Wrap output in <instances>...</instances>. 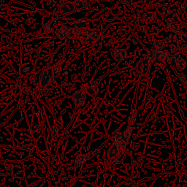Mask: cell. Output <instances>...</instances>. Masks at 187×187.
Returning <instances> with one entry per match:
<instances>
[{"instance_id":"obj_1","label":"cell","mask_w":187,"mask_h":187,"mask_svg":"<svg viewBox=\"0 0 187 187\" xmlns=\"http://www.w3.org/2000/svg\"><path fill=\"white\" fill-rule=\"evenodd\" d=\"M107 159L112 164H119L126 156V144L115 142L107 151Z\"/></svg>"},{"instance_id":"obj_2","label":"cell","mask_w":187,"mask_h":187,"mask_svg":"<svg viewBox=\"0 0 187 187\" xmlns=\"http://www.w3.org/2000/svg\"><path fill=\"white\" fill-rule=\"evenodd\" d=\"M156 62V59L153 56L151 53H147L144 55L143 58L140 59L137 63L135 66V70L141 76H146L149 75L150 70H151L152 63Z\"/></svg>"},{"instance_id":"obj_3","label":"cell","mask_w":187,"mask_h":187,"mask_svg":"<svg viewBox=\"0 0 187 187\" xmlns=\"http://www.w3.org/2000/svg\"><path fill=\"white\" fill-rule=\"evenodd\" d=\"M101 82V79H97L94 81L91 84L88 83H83L81 86V92L85 94H88V96L92 97H95L98 94V87Z\"/></svg>"},{"instance_id":"obj_4","label":"cell","mask_w":187,"mask_h":187,"mask_svg":"<svg viewBox=\"0 0 187 187\" xmlns=\"http://www.w3.org/2000/svg\"><path fill=\"white\" fill-rule=\"evenodd\" d=\"M76 9L77 7L75 4L66 1L61 4L59 8V12L64 15H70L75 13L76 11Z\"/></svg>"},{"instance_id":"obj_5","label":"cell","mask_w":187,"mask_h":187,"mask_svg":"<svg viewBox=\"0 0 187 187\" xmlns=\"http://www.w3.org/2000/svg\"><path fill=\"white\" fill-rule=\"evenodd\" d=\"M136 105H137V91L135 94L134 98H133L132 105H131V111L128 118V126H130V127H133L135 121H136V116H137Z\"/></svg>"},{"instance_id":"obj_6","label":"cell","mask_w":187,"mask_h":187,"mask_svg":"<svg viewBox=\"0 0 187 187\" xmlns=\"http://www.w3.org/2000/svg\"><path fill=\"white\" fill-rule=\"evenodd\" d=\"M73 100L75 106L82 107L86 101V94L80 90L77 91L73 95Z\"/></svg>"},{"instance_id":"obj_7","label":"cell","mask_w":187,"mask_h":187,"mask_svg":"<svg viewBox=\"0 0 187 187\" xmlns=\"http://www.w3.org/2000/svg\"><path fill=\"white\" fill-rule=\"evenodd\" d=\"M53 70L51 68H49L47 70H45L43 73H42V76L40 77V86L42 88L47 86L49 84L50 80L51 77H53Z\"/></svg>"},{"instance_id":"obj_8","label":"cell","mask_w":187,"mask_h":187,"mask_svg":"<svg viewBox=\"0 0 187 187\" xmlns=\"http://www.w3.org/2000/svg\"><path fill=\"white\" fill-rule=\"evenodd\" d=\"M111 55L115 60L121 62L127 56V52L125 49H113L111 51Z\"/></svg>"},{"instance_id":"obj_9","label":"cell","mask_w":187,"mask_h":187,"mask_svg":"<svg viewBox=\"0 0 187 187\" xmlns=\"http://www.w3.org/2000/svg\"><path fill=\"white\" fill-rule=\"evenodd\" d=\"M95 154V151L94 152H88L86 153H81L76 157V160L75 161V166L79 165V164H82V163L86 162V161L91 160Z\"/></svg>"},{"instance_id":"obj_10","label":"cell","mask_w":187,"mask_h":187,"mask_svg":"<svg viewBox=\"0 0 187 187\" xmlns=\"http://www.w3.org/2000/svg\"><path fill=\"white\" fill-rule=\"evenodd\" d=\"M90 20L87 18H82V19L74 20L70 23V25L74 27V28H78V29H82V28H86L89 24Z\"/></svg>"},{"instance_id":"obj_11","label":"cell","mask_w":187,"mask_h":187,"mask_svg":"<svg viewBox=\"0 0 187 187\" xmlns=\"http://www.w3.org/2000/svg\"><path fill=\"white\" fill-rule=\"evenodd\" d=\"M157 17L155 12H146L142 16V20L146 23H153L156 21Z\"/></svg>"},{"instance_id":"obj_12","label":"cell","mask_w":187,"mask_h":187,"mask_svg":"<svg viewBox=\"0 0 187 187\" xmlns=\"http://www.w3.org/2000/svg\"><path fill=\"white\" fill-rule=\"evenodd\" d=\"M153 56L156 59V61H164L167 59V57L168 56V52L165 51H156L153 50L151 52Z\"/></svg>"},{"instance_id":"obj_13","label":"cell","mask_w":187,"mask_h":187,"mask_svg":"<svg viewBox=\"0 0 187 187\" xmlns=\"http://www.w3.org/2000/svg\"><path fill=\"white\" fill-rule=\"evenodd\" d=\"M102 42V38L99 35H98L97 34H96L95 32H92L89 36L88 37V38L86 39V42L88 44H92V45H94V44L99 43V42Z\"/></svg>"},{"instance_id":"obj_14","label":"cell","mask_w":187,"mask_h":187,"mask_svg":"<svg viewBox=\"0 0 187 187\" xmlns=\"http://www.w3.org/2000/svg\"><path fill=\"white\" fill-rule=\"evenodd\" d=\"M167 27L170 31L174 34L177 33L179 30V23L176 21H175L173 18L167 20Z\"/></svg>"},{"instance_id":"obj_15","label":"cell","mask_w":187,"mask_h":187,"mask_svg":"<svg viewBox=\"0 0 187 187\" xmlns=\"http://www.w3.org/2000/svg\"><path fill=\"white\" fill-rule=\"evenodd\" d=\"M22 149L31 153H37L39 152V149L38 146L34 143H31V142H29V143L23 146Z\"/></svg>"},{"instance_id":"obj_16","label":"cell","mask_w":187,"mask_h":187,"mask_svg":"<svg viewBox=\"0 0 187 187\" xmlns=\"http://www.w3.org/2000/svg\"><path fill=\"white\" fill-rule=\"evenodd\" d=\"M132 131H133V127L128 126L127 129H126L125 131H124V132H121L122 136H123V138H124V140L126 144L128 143L129 138H130L131 135H132Z\"/></svg>"},{"instance_id":"obj_17","label":"cell","mask_w":187,"mask_h":187,"mask_svg":"<svg viewBox=\"0 0 187 187\" xmlns=\"http://www.w3.org/2000/svg\"><path fill=\"white\" fill-rule=\"evenodd\" d=\"M175 67H176L177 70H178V71H183L186 67V62L182 58L177 59Z\"/></svg>"},{"instance_id":"obj_18","label":"cell","mask_w":187,"mask_h":187,"mask_svg":"<svg viewBox=\"0 0 187 187\" xmlns=\"http://www.w3.org/2000/svg\"><path fill=\"white\" fill-rule=\"evenodd\" d=\"M157 13H160L162 16H165V15H167L170 12V7L168 5H162L161 6L157 7Z\"/></svg>"},{"instance_id":"obj_19","label":"cell","mask_w":187,"mask_h":187,"mask_svg":"<svg viewBox=\"0 0 187 187\" xmlns=\"http://www.w3.org/2000/svg\"><path fill=\"white\" fill-rule=\"evenodd\" d=\"M153 47L156 51H162L165 46V42L163 40H156L153 42Z\"/></svg>"},{"instance_id":"obj_20","label":"cell","mask_w":187,"mask_h":187,"mask_svg":"<svg viewBox=\"0 0 187 187\" xmlns=\"http://www.w3.org/2000/svg\"><path fill=\"white\" fill-rule=\"evenodd\" d=\"M142 40H143V42L148 45H153V42H154V38H153L152 35L150 34L149 33H146V34H144L143 38H142Z\"/></svg>"},{"instance_id":"obj_21","label":"cell","mask_w":187,"mask_h":187,"mask_svg":"<svg viewBox=\"0 0 187 187\" xmlns=\"http://www.w3.org/2000/svg\"><path fill=\"white\" fill-rule=\"evenodd\" d=\"M67 31H68V28L64 26L63 27L62 29H60L59 30L56 31V34L58 36L59 38L60 39H64V38H66L67 34Z\"/></svg>"},{"instance_id":"obj_22","label":"cell","mask_w":187,"mask_h":187,"mask_svg":"<svg viewBox=\"0 0 187 187\" xmlns=\"http://www.w3.org/2000/svg\"><path fill=\"white\" fill-rule=\"evenodd\" d=\"M89 3L90 0H75V2H74L76 7L80 9L86 7Z\"/></svg>"},{"instance_id":"obj_23","label":"cell","mask_w":187,"mask_h":187,"mask_svg":"<svg viewBox=\"0 0 187 187\" xmlns=\"http://www.w3.org/2000/svg\"><path fill=\"white\" fill-rule=\"evenodd\" d=\"M154 68L157 70H162L166 67L167 63L164 61H156L153 63Z\"/></svg>"},{"instance_id":"obj_24","label":"cell","mask_w":187,"mask_h":187,"mask_svg":"<svg viewBox=\"0 0 187 187\" xmlns=\"http://www.w3.org/2000/svg\"><path fill=\"white\" fill-rule=\"evenodd\" d=\"M167 64H169L170 66H175V64H176V61H177V58L175 56H174L173 54H169L168 53L167 57Z\"/></svg>"},{"instance_id":"obj_25","label":"cell","mask_w":187,"mask_h":187,"mask_svg":"<svg viewBox=\"0 0 187 187\" xmlns=\"http://www.w3.org/2000/svg\"><path fill=\"white\" fill-rule=\"evenodd\" d=\"M105 103V99L103 97H97L94 100V105L96 107H100L104 105Z\"/></svg>"},{"instance_id":"obj_26","label":"cell","mask_w":187,"mask_h":187,"mask_svg":"<svg viewBox=\"0 0 187 187\" xmlns=\"http://www.w3.org/2000/svg\"><path fill=\"white\" fill-rule=\"evenodd\" d=\"M173 18L175 21H176L178 23H183L184 21V17L183 16V14L180 12H176L175 13H174Z\"/></svg>"},{"instance_id":"obj_27","label":"cell","mask_w":187,"mask_h":187,"mask_svg":"<svg viewBox=\"0 0 187 187\" xmlns=\"http://www.w3.org/2000/svg\"><path fill=\"white\" fill-rule=\"evenodd\" d=\"M52 20H51L49 22H48V23H46L45 24L43 25V29H45V31H47V32H51V31H53V27H51V23H52Z\"/></svg>"},{"instance_id":"obj_28","label":"cell","mask_w":187,"mask_h":187,"mask_svg":"<svg viewBox=\"0 0 187 187\" xmlns=\"http://www.w3.org/2000/svg\"><path fill=\"white\" fill-rule=\"evenodd\" d=\"M102 47V42H99V43L94 44V45H92V49H93V51L94 53H97L100 51Z\"/></svg>"},{"instance_id":"obj_29","label":"cell","mask_w":187,"mask_h":187,"mask_svg":"<svg viewBox=\"0 0 187 187\" xmlns=\"http://www.w3.org/2000/svg\"><path fill=\"white\" fill-rule=\"evenodd\" d=\"M62 63L59 61V62H57L56 64H55L54 67H53V70H54L57 74H59L61 70H62Z\"/></svg>"},{"instance_id":"obj_30","label":"cell","mask_w":187,"mask_h":187,"mask_svg":"<svg viewBox=\"0 0 187 187\" xmlns=\"http://www.w3.org/2000/svg\"><path fill=\"white\" fill-rule=\"evenodd\" d=\"M177 51L178 53H181V54L186 55L187 54V46H185V45L179 46V47L177 49Z\"/></svg>"},{"instance_id":"obj_31","label":"cell","mask_w":187,"mask_h":187,"mask_svg":"<svg viewBox=\"0 0 187 187\" xmlns=\"http://www.w3.org/2000/svg\"><path fill=\"white\" fill-rule=\"evenodd\" d=\"M29 67H27V66H22L21 68V75L23 77L27 76L28 73H29Z\"/></svg>"},{"instance_id":"obj_32","label":"cell","mask_w":187,"mask_h":187,"mask_svg":"<svg viewBox=\"0 0 187 187\" xmlns=\"http://www.w3.org/2000/svg\"><path fill=\"white\" fill-rule=\"evenodd\" d=\"M51 132L53 135H56L59 132V127L56 125L53 126V127H51Z\"/></svg>"},{"instance_id":"obj_33","label":"cell","mask_w":187,"mask_h":187,"mask_svg":"<svg viewBox=\"0 0 187 187\" xmlns=\"http://www.w3.org/2000/svg\"><path fill=\"white\" fill-rule=\"evenodd\" d=\"M178 110H179V113H180V115H181V117L183 119V121H184L185 123H186V127H187V118L184 116V113H183V111L181 110V109L179 108Z\"/></svg>"},{"instance_id":"obj_34","label":"cell","mask_w":187,"mask_h":187,"mask_svg":"<svg viewBox=\"0 0 187 187\" xmlns=\"http://www.w3.org/2000/svg\"><path fill=\"white\" fill-rule=\"evenodd\" d=\"M134 0H118L120 3L122 4V5H129Z\"/></svg>"},{"instance_id":"obj_35","label":"cell","mask_w":187,"mask_h":187,"mask_svg":"<svg viewBox=\"0 0 187 187\" xmlns=\"http://www.w3.org/2000/svg\"><path fill=\"white\" fill-rule=\"evenodd\" d=\"M33 18H31V17H29V18H28L27 19V23L28 25H30V24H31V23H33Z\"/></svg>"},{"instance_id":"obj_36","label":"cell","mask_w":187,"mask_h":187,"mask_svg":"<svg viewBox=\"0 0 187 187\" xmlns=\"http://www.w3.org/2000/svg\"><path fill=\"white\" fill-rule=\"evenodd\" d=\"M55 83H56V80H55L54 77H51V80H50V81H49V84H50V85H54Z\"/></svg>"},{"instance_id":"obj_37","label":"cell","mask_w":187,"mask_h":187,"mask_svg":"<svg viewBox=\"0 0 187 187\" xmlns=\"http://www.w3.org/2000/svg\"><path fill=\"white\" fill-rule=\"evenodd\" d=\"M47 5H48V6H49V7H51L52 6H55L56 3L53 1H51V2H50L47 3Z\"/></svg>"},{"instance_id":"obj_38","label":"cell","mask_w":187,"mask_h":187,"mask_svg":"<svg viewBox=\"0 0 187 187\" xmlns=\"http://www.w3.org/2000/svg\"><path fill=\"white\" fill-rule=\"evenodd\" d=\"M165 1H167V2H170V3H171V2H173L174 1H175V0H165Z\"/></svg>"}]
</instances>
